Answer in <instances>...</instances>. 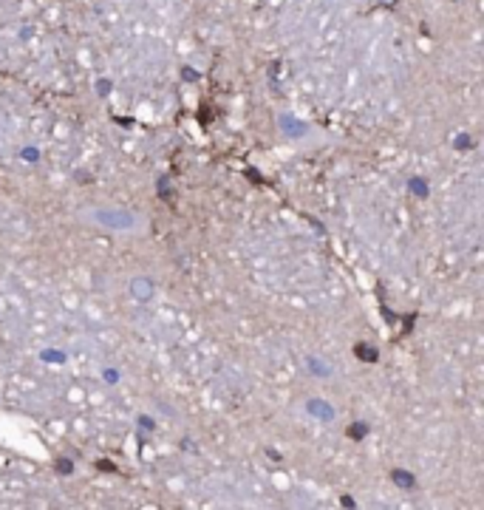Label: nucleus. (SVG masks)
I'll return each mask as SVG.
<instances>
[{"label":"nucleus","instance_id":"nucleus-1","mask_svg":"<svg viewBox=\"0 0 484 510\" xmlns=\"http://www.w3.org/2000/svg\"><path fill=\"white\" fill-rule=\"evenodd\" d=\"M94 219V224H102V227H116V230H133L142 224L139 216L133 213H108V210H94V213H88Z\"/></svg>","mask_w":484,"mask_h":510}]
</instances>
